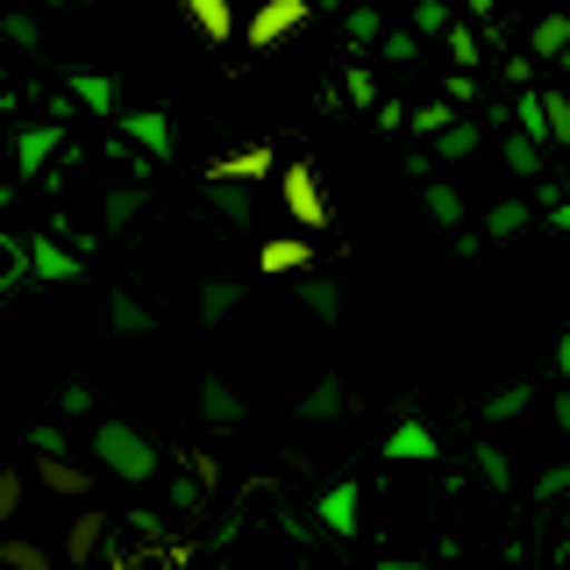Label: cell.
Here are the masks:
<instances>
[{"instance_id":"cell-1","label":"cell","mask_w":570,"mask_h":570,"mask_svg":"<svg viewBox=\"0 0 570 570\" xmlns=\"http://www.w3.org/2000/svg\"><path fill=\"white\" fill-rule=\"evenodd\" d=\"M94 463L107 478H121V485H150L157 471H165V456H157V442L142 435L129 421H100L94 428Z\"/></svg>"},{"instance_id":"cell-2","label":"cell","mask_w":570,"mask_h":570,"mask_svg":"<svg viewBox=\"0 0 570 570\" xmlns=\"http://www.w3.org/2000/svg\"><path fill=\"white\" fill-rule=\"evenodd\" d=\"M115 136L129 142V150H142L150 165H171V150H178V129H171L165 107H129V115H115Z\"/></svg>"},{"instance_id":"cell-3","label":"cell","mask_w":570,"mask_h":570,"mask_svg":"<svg viewBox=\"0 0 570 570\" xmlns=\"http://www.w3.org/2000/svg\"><path fill=\"white\" fill-rule=\"evenodd\" d=\"M278 186H285V214H293V228H328V193H321L314 165H285Z\"/></svg>"},{"instance_id":"cell-4","label":"cell","mask_w":570,"mask_h":570,"mask_svg":"<svg viewBox=\"0 0 570 570\" xmlns=\"http://www.w3.org/2000/svg\"><path fill=\"white\" fill-rule=\"evenodd\" d=\"M29 272H36V285H71V278H86V257L58 228H43V236H29Z\"/></svg>"},{"instance_id":"cell-5","label":"cell","mask_w":570,"mask_h":570,"mask_svg":"<svg viewBox=\"0 0 570 570\" xmlns=\"http://www.w3.org/2000/svg\"><path fill=\"white\" fill-rule=\"evenodd\" d=\"M307 14H314V0H264V8L243 22V43L249 50H272V43H285V36L307 22Z\"/></svg>"},{"instance_id":"cell-6","label":"cell","mask_w":570,"mask_h":570,"mask_svg":"<svg viewBox=\"0 0 570 570\" xmlns=\"http://www.w3.org/2000/svg\"><path fill=\"white\" fill-rule=\"evenodd\" d=\"M65 150V121H22L14 129V171L22 178H43V165Z\"/></svg>"},{"instance_id":"cell-7","label":"cell","mask_w":570,"mask_h":570,"mask_svg":"<svg viewBox=\"0 0 570 570\" xmlns=\"http://www.w3.org/2000/svg\"><path fill=\"white\" fill-rule=\"evenodd\" d=\"M272 171H278L272 142H243V150H228V157L207 165V186H214V178H228V186H257V178H272Z\"/></svg>"},{"instance_id":"cell-8","label":"cell","mask_w":570,"mask_h":570,"mask_svg":"<svg viewBox=\"0 0 570 570\" xmlns=\"http://www.w3.org/2000/svg\"><path fill=\"white\" fill-rule=\"evenodd\" d=\"M385 456L392 463H435L442 442H435V428H428L421 414H400V421H392V435H385Z\"/></svg>"},{"instance_id":"cell-9","label":"cell","mask_w":570,"mask_h":570,"mask_svg":"<svg viewBox=\"0 0 570 570\" xmlns=\"http://www.w3.org/2000/svg\"><path fill=\"white\" fill-rule=\"evenodd\" d=\"M65 100H71V107H86V115H107V121L121 115V86H115V71H71V79H65Z\"/></svg>"},{"instance_id":"cell-10","label":"cell","mask_w":570,"mask_h":570,"mask_svg":"<svg viewBox=\"0 0 570 570\" xmlns=\"http://www.w3.org/2000/svg\"><path fill=\"white\" fill-rule=\"evenodd\" d=\"M257 272L264 278H307L314 272V243L307 236H272L257 249Z\"/></svg>"},{"instance_id":"cell-11","label":"cell","mask_w":570,"mask_h":570,"mask_svg":"<svg viewBox=\"0 0 570 570\" xmlns=\"http://www.w3.org/2000/svg\"><path fill=\"white\" fill-rule=\"evenodd\" d=\"M314 513H321V528H328V534H343V542H350L356 521H364V492L343 478V485H328V492L314 499Z\"/></svg>"},{"instance_id":"cell-12","label":"cell","mask_w":570,"mask_h":570,"mask_svg":"<svg viewBox=\"0 0 570 570\" xmlns=\"http://www.w3.org/2000/svg\"><path fill=\"white\" fill-rule=\"evenodd\" d=\"M36 485L58 492V499H86L94 492V471H79L71 456H36Z\"/></svg>"},{"instance_id":"cell-13","label":"cell","mask_w":570,"mask_h":570,"mask_svg":"<svg viewBox=\"0 0 570 570\" xmlns=\"http://www.w3.org/2000/svg\"><path fill=\"white\" fill-rule=\"evenodd\" d=\"M107 528H115V521H107V513H79V521H71V534H65V563H94L100 557V549H107Z\"/></svg>"},{"instance_id":"cell-14","label":"cell","mask_w":570,"mask_h":570,"mask_svg":"<svg viewBox=\"0 0 570 570\" xmlns=\"http://www.w3.org/2000/svg\"><path fill=\"white\" fill-rule=\"evenodd\" d=\"M236 307H243V285H236V278H200V299H193V314H200L207 328H222Z\"/></svg>"},{"instance_id":"cell-15","label":"cell","mask_w":570,"mask_h":570,"mask_svg":"<svg viewBox=\"0 0 570 570\" xmlns=\"http://www.w3.org/2000/svg\"><path fill=\"white\" fill-rule=\"evenodd\" d=\"M178 8H186V22L207 36V43H228V36H236V8H228V0H178Z\"/></svg>"},{"instance_id":"cell-16","label":"cell","mask_w":570,"mask_h":570,"mask_svg":"<svg viewBox=\"0 0 570 570\" xmlns=\"http://www.w3.org/2000/svg\"><path fill=\"white\" fill-rule=\"evenodd\" d=\"M22 285H36V272H29V236H8V228H0V299L22 293Z\"/></svg>"},{"instance_id":"cell-17","label":"cell","mask_w":570,"mask_h":570,"mask_svg":"<svg viewBox=\"0 0 570 570\" xmlns=\"http://www.w3.org/2000/svg\"><path fill=\"white\" fill-rule=\"evenodd\" d=\"M343 406H350V392H343V379H335V371H328V379H314L307 392H299V421H335Z\"/></svg>"},{"instance_id":"cell-18","label":"cell","mask_w":570,"mask_h":570,"mask_svg":"<svg viewBox=\"0 0 570 570\" xmlns=\"http://www.w3.org/2000/svg\"><path fill=\"white\" fill-rule=\"evenodd\" d=\"M299 307H307L314 321H328V328H335V321H343V285H335V278H321V272H307V278H299Z\"/></svg>"},{"instance_id":"cell-19","label":"cell","mask_w":570,"mask_h":570,"mask_svg":"<svg viewBox=\"0 0 570 570\" xmlns=\"http://www.w3.org/2000/svg\"><path fill=\"white\" fill-rule=\"evenodd\" d=\"M107 328H115V335H150V328H157V314L142 307L136 293H121V285H115V293H107Z\"/></svg>"},{"instance_id":"cell-20","label":"cell","mask_w":570,"mask_h":570,"mask_svg":"<svg viewBox=\"0 0 570 570\" xmlns=\"http://www.w3.org/2000/svg\"><path fill=\"white\" fill-rule=\"evenodd\" d=\"M207 207L222 214L228 228H249V222H257V200H249V186H228V178H214V186H207Z\"/></svg>"},{"instance_id":"cell-21","label":"cell","mask_w":570,"mask_h":570,"mask_svg":"<svg viewBox=\"0 0 570 570\" xmlns=\"http://www.w3.org/2000/svg\"><path fill=\"white\" fill-rule=\"evenodd\" d=\"M200 414H207L214 428H236V421H243V392L228 385V379H200Z\"/></svg>"},{"instance_id":"cell-22","label":"cell","mask_w":570,"mask_h":570,"mask_svg":"<svg viewBox=\"0 0 570 570\" xmlns=\"http://www.w3.org/2000/svg\"><path fill=\"white\" fill-rule=\"evenodd\" d=\"M528 50H534V58H557V65H563V58H570V8H563V14H542V22L528 29Z\"/></svg>"},{"instance_id":"cell-23","label":"cell","mask_w":570,"mask_h":570,"mask_svg":"<svg viewBox=\"0 0 570 570\" xmlns=\"http://www.w3.org/2000/svg\"><path fill=\"white\" fill-rule=\"evenodd\" d=\"M528 400H534V385H528V379H513V385H499L492 400L478 406V421H492V428H499V421H521V414H528Z\"/></svg>"},{"instance_id":"cell-24","label":"cell","mask_w":570,"mask_h":570,"mask_svg":"<svg viewBox=\"0 0 570 570\" xmlns=\"http://www.w3.org/2000/svg\"><path fill=\"white\" fill-rule=\"evenodd\" d=\"M421 207H428V222H435V228H463V193H456V186H442V178H428Z\"/></svg>"},{"instance_id":"cell-25","label":"cell","mask_w":570,"mask_h":570,"mask_svg":"<svg viewBox=\"0 0 570 570\" xmlns=\"http://www.w3.org/2000/svg\"><path fill=\"white\" fill-rule=\"evenodd\" d=\"M142 207H150V186H115V193H107V236H121Z\"/></svg>"},{"instance_id":"cell-26","label":"cell","mask_w":570,"mask_h":570,"mask_svg":"<svg viewBox=\"0 0 570 570\" xmlns=\"http://www.w3.org/2000/svg\"><path fill=\"white\" fill-rule=\"evenodd\" d=\"M0 570H58V557H50L43 542H22V534H8V542H0Z\"/></svg>"},{"instance_id":"cell-27","label":"cell","mask_w":570,"mask_h":570,"mask_svg":"<svg viewBox=\"0 0 570 570\" xmlns=\"http://www.w3.org/2000/svg\"><path fill=\"white\" fill-rule=\"evenodd\" d=\"M471 463H478V478H485L492 492H513V463H507V450H499V442H478Z\"/></svg>"},{"instance_id":"cell-28","label":"cell","mask_w":570,"mask_h":570,"mask_svg":"<svg viewBox=\"0 0 570 570\" xmlns=\"http://www.w3.org/2000/svg\"><path fill=\"white\" fill-rule=\"evenodd\" d=\"M471 150H478V121H450V129L435 136V157H442V165H463Z\"/></svg>"},{"instance_id":"cell-29","label":"cell","mask_w":570,"mask_h":570,"mask_svg":"<svg viewBox=\"0 0 570 570\" xmlns=\"http://www.w3.org/2000/svg\"><path fill=\"white\" fill-rule=\"evenodd\" d=\"M343 36H350L356 50H379V43H385V22H379V8H350V14H343Z\"/></svg>"},{"instance_id":"cell-30","label":"cell","mask_w":570,"mask_h":570,"mask_svg":"<svg viewBox=\"0 0 570 570\" xmlns=\"http://www.w3.org/2000/svg\"><path fill=\"white\" fill-rule=\"evenodd\" d=\"M507 171H513V178H542V142L513 129V136H507Z\"/></svg>"},{"instance_id":"cell-31","label":"cell","mask_w":570,"mask_h":570,"mask_svg":"<svg viewBox=\"0 0 570 570\" xmlns=\"http://www.w3.org/2000/svg\"><path fill=\"white\" fill-rule=\"evenodd\" d=\"M528 222H534V214H528V200H499V207L485 214V236H499V243H507V236H521Z\"/></svg>"},{"instance_id":"cell-32","label":"cell","mask_w":570,"mask_h":570,"mask_svg":"<svg viewBox=\"0 0 570 570\" xmlns=\"http://www.w3.org/2000/svg\"><path fill=\"white\" fill-rule=\"evenodd\" d=\"M450 29H456L450 0H421V8H414V36H450Z\"/></svg>"},{"instance_id":"cell-33","label":"cell","mask_w":570,"mask_h":570,"mask_svg":"<svg viewBox=\"0 0 570 570\" xmlns=\"http://www.w3.org/2000/svg\"><path fill=\"white\" fill-rule=\"evenodd\" d=\"M513 121H521V136L549 142V107H542V94H521V107H513Z\"/></svg>"},{"instance_id":"cell-34","label":"cell","mask_w":570,"mask_h":570,"mask_svg":"<svg viewBox=\"0 0 570 570\" xmlns=\"http://www.w3.org/2000/svg\"><path fill=\"white\" fill-rule=\"evenodd\" d=\"M563 492H570V463H549V471L534 478V492H528V499H534V507H557Z\"/></svg>"},{"instance_id":"cell-35","label":"cell","mask_w":570,"mask_h":570,"mask_svg":"<svg viewBox=\"0 0 570 570\" xmlns=\"http://www.w3.org/2000/svg\"><path fill=\"white\" fill-rule=\"evenodd\" d=\"M29 450H36V456H71V442H65L58 421H36V428H29Z\"/></svg>"},{"instance_id":"cell-36","label":"cell","mask_w":570,"mask_h":570,"mask_svg":"<svg viewBox=\"0 0 570 570\" xmlns=\"http://www.w3.org/2000/svg\"><path fill=\"white\" fill-rule=\"evenodd\" d=\"M450 121H463L450 100H428V107H414V129H421V136H442V129H450Z\"/></svg>"},{"instance_id":"cell-37","label":"cell","mask_w":570,"mask_h":570,"mask_svg":"<svg viewBox=\"0 0 570 570\" xmlns=\"http://www.w3.org/2000/svg\"><path fill=\"white\" fill-rule=\"evenodd\" d=\"M343 94H350L356 107H385V100H379V79H371L364 65H350V71H343Z\"/></svg>"},{"instance_id":"cell-38","label":"cell","mask_w":570,"mask_h":570,"mask_svg":"<svg viewBox=\"0 0 570 570\" xmlns=\"http://www.w3.org/2000/svg\"><path fill=\"white\" fill-rule=\"evenodd\" d=\"M442 43H450V58H456V71H471V65H478V29H471V22H456L450 36H442Z\"/></svg>"},{"instance_id":"cell-39","label":"cell","mask_w":570,"mask_h":570,"mask_svg":"<svg viewBox=\"0 0 570 570\" xmlns=\"http://www.w3.org/2000/svg\"><path fill=\"white\" fill-rule=\"evenodd\" d=\"M22 513V471H0V528Z\"/></svg>"},{"instance_id":"cell-40","label":"cell","mask_w":570,"mask_h":570,"mask_svg":"<svg viewBox=\"0 0 570 570\" xmlns=\"http://www.w3.org/2000/svg\"><path fill=\"white\" fill-rule=\"evenodd\" d=\"M542 107H549V142H570V100L563 94H542Z\"/></svg>"},{"instance_id":"cell-41","label":"cell","mask_w":570,"mask_h":570,"mask_svg":"<svg viewBox=\"0 0 570 570\" xmlns=\"http://www.w3.org/2000/svg\"><path fill=\"white\" fill-rule=\"evenodd\" d=\"M414 50H421V36H414V29H385L379 58H400V65H406V58H414Z\"/></svg>"},{"instance_id":"cell-42","label":"cell","mask_w":570,"mask_h":570,"mask_svg":"<svg viewBox=\"0 0 570 570\" xmlns=\"http://www.w3.org/2000/svg\"><path fill=\"white\" fill-rule=\"evenodd\" d=\"M200 478H171V513H200Z\"/></svg>"},{"instance_id":"cell-43","label":"cell","mask_w":570,"mask_h":570,"mask_svg":"<svg viewBox=\"0 0 570 570\" xmlns=\"http://www.w3.org/2000/svg\"><path fill=\"white\" fill-rule=\"evenodd\" d=\"M8 43H22V50H36V43H43V29H36V14H8Z\"/></svg>"},{"instance_id":"cell-44","label":"cell","mask_w":570,"mask_h":570,"mask_svg":"<svg viewBox=\"0 0 570 570\" xmlns=\"http://www.w3.org/2000/svg\"><path fill=\"white\" fill-rule=\"evenodd\" d=\"M58 406H65V414H94V385H65Z\"/></svg>"},{"instance_id":"cell-45","label":"cell","mask_w":570,"mask_h":570,"mask_svg":"<svg viewBox=\"0 0 570 570\" xmlns=\"http://www.w3.org/2000/svg\"><path fill=\"white\" fill-rule=\"evenodd\" d=\"M549 222L570 228V186H549Z\"/></svg>"},{"instance_id":"cell-46","label":"cell","mask_w":570,"mask_h":570,"mask_svg":"<svg viewBox=\"0 0 570 570\" xmlns=\"http://www.w3.org/2000/svg\"><path fill=\"white\" fill-rule=\"evenodd\" d=\"M557 379H563V392H570V328H563V343H557Z\"/></svg>"},{"instance_id":"cell-47","label":"cell","mask_w":570,"mask_h":570,"mask_svg":"<svg viewBox=\"0 0 570 570\" xmlns=\"http://www.w3.org/2000/svg\"><path fill=\"white\" fill-rule=\"evenodd\" d=\"M557 428H563V435H570V392H563V400H557Z\"/></svg>"},{"instance_id":"cell-48","label":"cell","mask_w":570,"mask_h":570,"mask_svg":"<svg viewBox=\"0 0 570 570\" xmlns=\"http://www.w3.org/2000/svg\"><path fill=\"white\" fill-rule=\"evenodd\" d=\"M379 570H428V563H400V557H392V563H379Z\"/></svg>"},{"instance_id":"cell-49","label":"cell","mask_w":570,"mask_h":570,"mask_svg":"<svg viewBox=\"0 0 570 570\" xmlns=\"http://www.w3.org/2000/svg\"><path fill=\"white\" fill-rule=\"evenodd\" d=\"M499 8V0H471V14H492Z\"/></svg>"},{"instance_id":"cell-50","label":"cell","mask_w":570,"mask_h":570,"mask_svg":"<svg viewBox=\"0 0 570 570\" xmlns=\"http://www.w3.org/2000/svg\"><path fill=\"white\" fill-rule=\"evenodd\" d=\"M314 8H343V14H350V0H314Z\"/></svg>"},{"instance_id":"cell-51","label":"cell","mask_w":570,"mask_h":570,"mask_svg":"<svg viewBox=\"0 0 570 570\" xmlns=\"http://www.w3.org/2000/svg\"><path fill=\"white\" fill-rule=\"evenodd\" d=\"M557 570H570V542H563V557H557Z\"/></svg>"},{"instance_id":"cell-52","label":"cell","mask_w":570,"mask_h":570,"mask_svg":"<svg viewBox=\"0 0 570 570\" xmlns=\"http://www.w3.org/2000/svg\"><path fill=\"white\" fill-rule=\"evenodd\" d=\"M0 43H8V14H0Z\"/></svg>"},{"instance_id":"cell-53","label":"cell","mask_w":570,"mask_h":570,"mask_svg":"<svg viewBox=\"0 0 570 570\" xmlns=\"http://www.w3.org/2000/svg\"><path fill=\"white\" fill-rule=\"evenodd\" d=\"M100 570H129V563H100Z\"/></svg>"},{"instance_id":"cell-54","label":"cell","mask_w":570,"mask_h":570,"mask_svg":"<svg viewBox=\"0 0 570 570\" xmlns=\"http://www.w3.org/2000/svg\"><path fill=\"white\" fill-rule=\"evenodd\" d=\"M563 71H570V58H563Z\"/></svg>"}]
</instances>
